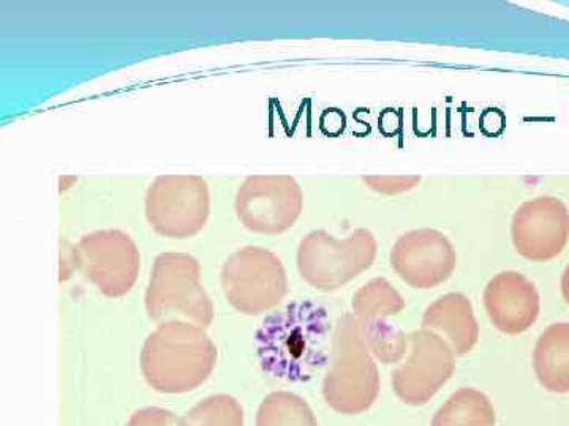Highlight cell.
I'll list each match as a JSON object with an SVG mask.
<instances>
[{"label": "cell", "mask_w": 569, "mask_h": 426, "mask_svg": "<svg viewBox=\"0 0 569 426\" xmlns=\"http://www.w3.org/2000/svg\"><path fill=\"white\" fill-rule=\"evenodd\" d=\"M266 375L287 383H307L331 358V321L323 306L295 302L272 313L254 335Z\"/></svg>", "instance_id": "obj_1"}, {"label": "cell", "mask_w": 569, "mask_h": 426, "mask_svg": "<svg viewBox=\"0 0 569 426\" xmlns=\"http://www.w3.org/2000/svg\"><path fill=\"white\" fill-rule=\"evenodd\" d=\"M149 316L153 321L183 316L201 327L212 321V305L200 286V267L193 257L167 254L157 260L146 295Z\"/></svg>", "instance_id": "obj_4"}, {"label": "cell", "mask_w": 569, "mask_h": 426, "mask_svg": "<svg viewBox=\"0 0 569 426\" xmlns=\"http://www.w3.org/2000/svg\"><path fill=\"white\" fill-rule=\"evenodd\" d=\"M486 306L492 323L507 334L526 332L537 321L539 298L537 290L522 275H498L486 290Z\"/></svg>", "instance_id": "obj_8"}, {"label": "cell", "mask_w": 569, "mask_h": 426, "mask_svg": "<svg viewBox=\"0 0 569 426\" xmlns=\"http://www.w3.org/2000/svg\"><path fill=\"white\" fill-rule=\"evenodd\" d=\"M425 325L443 331L460 355L468 353L478 339L477 321L470 302L463 295L449 294L440 298L427 310Z\"/></svg>", "instance_id": "obj_12"}, {"label": "cell", "mask_w": 569, "mask_h": 426, "mask_svg": "<svg viewBox=\"0 0 569 426\" xmlns=\"http://www.w3.org/2000/svg\"><path fill=\"white\" fill-rule=\"evenodd\" d=\"M402 306V298L385 280L367 284L365 290L356 294L353 302L355 312L365 317L395 315Z\"/></svg>", "instance_id": "obj_16"}, {"label": "cell", "mask_w": 569, "mask_h": 426, "mask_svg": "<svg viewBox=\"0 0 569 426\" xmlns=\"http://www.w3.org/2000/svg\"><path fill=\"white\" fill-rule=\"evenodd\" d=\"M397 274L415 287H432L445 282L455 268L456 260L447 242L403 241L392 254Z\"/></svg>", "instance_id": "obj_9"}, {"label": "cell", "mask_w": 569, "mask_h": 426, "mask_svg": "<svg viewBox=\"0 0 569 426\" xmlns=\"http://www.w3.org/2000/svg\"><path fill=\"white\" fill-rule=\"evenodd\" d=\"M138 261L132 244L122 246L118 252H100L86 246L80 267L103 294L119 297L132 290L138 274Z\"/></svg>", "instance_id": "obj_10"}, {"label": "cell", "mask_w": 569, "mask_h": 426, "mask_svg": "<svg viewBox=\"0 0 569 426\" xmlns=\"http://www.w3.org/2000/svg\"><path fill=\"white\" fill-rule=\"evenodd\" d=\"M378 394L377 365L359 336L358 324L343 317L332 339L331 366L323 383L326 403L336 413L355 416L369 409Z\"/></svg>", "instance_id": "obj_3"}, {"label": "cell", "mask_w": 569, "mask_h": 426, "mask_svg": "<svg viewBox=\"0 0 569 426\" xmlns=\"http://www.w3.org/2000/svg\"><path fill=\"white\" fill-rule=\"evenodd\" d=\"M127 426H187L183 417L160 407H146L130 417Z\"/></svg>", "instance_id": "obj_18"}, {"label": "cell", "mask_w": 569, "mask_h": 426, "mask_svg": "<svg viewBox=\"0 0 569 426\" xmlns=\"http://www.w3.org/2000/svg\"><path fill=\"white\" fill-rule=\"evenodd\" d=\"M385 325L387 324H372L367 342H369L370 349L383 364H396L406 354L407 343L406 339L392 335Z\"/></svg>", "instance_id": "obj_17"}, {"label": "cell", "mask_w": 569, "mask_h": 426, "mask_svg": "<svg viewBox=\"0 0 569 426\" xmlns=\"http://www.w3.org/2000/svg\"><path fill=\"white\" fill-rule=\"evenodd\" d=\"M561 286H563L565 298H567L569 304V267L567 274H565L563 276V282H561Z\"/></svg>", "instance_id": "obj_19"}, {"label": "cell", "mask_w": 569, "mask_h": 426, "mask_svg": "<svg viewBox=\"0 0 569 426\" xmlns=\"http://www.w3.org/2000/svg\"><path fill=\"white\" fill-rule=\"evenodd\" d=\"M257 426H318L312 409L301 398L288 392L266 396L257 414Z\"/></svg>", "instance_id": "obj_14"}, {"label": "cell", "mask_w": 569, "mask_h": 426, "mask_svg": "<svg viewBox=\"0 0 569 426\" xmlns=\"http://www.w3.org/2000/svg\"><path fill=\"white\" fill-rule=\"evenodd\" d=\"M187 426H244V410L230 395H213L183 417Z\"/></svg>", "instance_id": "obj_15"}, {"label": "cell", "mask_w": 569, "mask_h": 426, "mask_svg": "<svg viewBox=\"0 0 569 426\" xmlns=\"http://www.w3.org/2000/svg\"><path fill=\"white\" fill-rule=\"evenodd\" d=\"M535 373L541 386L553 394L569 392V324H556L539 338Z\"/></svg>", "instance_id": "obj_11"}, {"label": "cell", "mask_w": 569, "mask_h": 426, "mask_svg": "<svg viewBox=\"0 0 569 426\" xmlns=\"http://www.w3.org/2000/svg\"><path fill=\"white\" fill-rule=\"evenodd\" d=\"M373 244L347 242L346 245L302 244L299 268L307 282L320 290L332 291L366 271L373 261Z\"/></svg>", "instance_id": "obj_7"}, {"label": "cell", "mask_w": 569, "mask_h": 426, "mask_svg": "<svg viewBox=\"0 0 569 426\" xmlns=\"http://www.w3.org/2000/svg\"><path fill=\"white\" fill-rule=\"evenodd\" d=\"M496 410L477 388H460L437 410L432 426H493Z\"/></svg>", "instance_id": "obj_13"}, {"label": "cell", "mask_w": 569, "mask_h": 426, "mask_svg": "<svg viewBox=\"0 0 569 426\" xmlns=\"http://www.w3.org/2000/svg\"><path fill=\"white\" fill-rule=\"evenodd\" d=\"M217 351L211 339L194 325H160L141 354L142 375L160 394H187L203 386L216 366Z\"/></svg>", "instance_id": "obj_2"}, {"label": "cell", "mask_w": 569, "mask_h": 426, "mask_svg": "<svg viewBox=\"0 0 569 426\" xmlns=\"http://www.w3.org/2000/svg\"><path fill=\"white\" fill-rule=\"evenodd\" d=\"M222 283L228 302L246 315L272 308L287 293L282 265L260 248L234 254L224 264Z\"/></svg>", "instance_id": "obj_5"}, {"label": "cell", "mask_w": 569, "mask_h": 426, "mask_svg": "<svg viewBox=\"0 0 569 426\" xmlns=\"http://www.w3.org/2000/svg\"><path fill=\"white\" fill-rule=\"evenodd\" d=\"M413 347L406 364L392 373V388L403 403L426 405L455 373V357L449 347L432 334L411 336Z\"/></svg>", "instance_id": "obj_6"}]
</instances>
